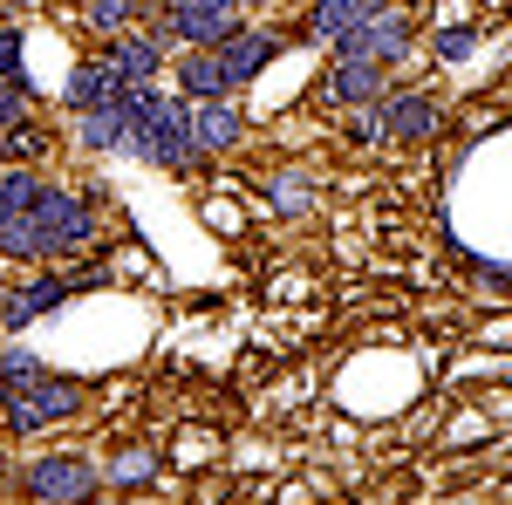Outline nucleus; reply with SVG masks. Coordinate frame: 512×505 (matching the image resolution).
Listing matches in <instances>:
<instances>
[{"label": "nucleus", "instance_id": "obj_1", "mask_svg": "<svg viewBox=\"0 0 512 505\" xmlns=\"http://www.w3.org/2000/svg\"><path fill=\"white\" fill-rule=\"evenodd\" d=\"M69 410H76V389H69V383H48V376H28V383L7 396V417H14V430L62 424Z\"/></svg>", "mask_w": 512, "mask_h": 505}, {"label": "nucleus", "instance_id": "obj_2", "mask_svg": "<svg viewBox=\"0 0 512 505\" xmlns=\"http://www.w3.org/2000/svg\"><path fill=\"white\" fill-rule=\"evenodd\" d=\"M35 226H41V246H48V253H69V246L89 239V212H82L69 192H41L35 198Z\"/></svg>", "mask_w": 512, "mask_h": 505}, {"label": "nucleus", "instance_id": "obj_3", "mask_svg": "<svg viewBox=\"0 0 512 505\" xmlns=\"http://www.w3.org/2000/svg\"><path fill=\"white\" fill-rule=\"evenodd\" d=\"M171 28L219 48V41L233 35V0H178V7H171Z\"/></svg>", "mask_w": 512, "mask_h": 505}, {"label": "nucleus", "instance_id": "obj_4", "mask_svg": "<svg viewBox=\"0 0 512 505\" xmlns=\"http://www.w3.org/2000/svg\"><path fill=\"white\" fill-rule=\"evenodd\" d=\"M28 492H41V499H82V492H96V471L82 458H41Z\"/></svg>", "mask_w": 512, "mask_h": 505}, {"label": "nucleus", "instance_id": "obj_5", "mask_svg": "<svg viewBox=\"0 0 512 505\" xmlns=\"http://www.w3.org/2000/svg\"><path fill=\"white\" fill-rule=\"evenodd\" d=\"M185 130H192L198 151H226V144L239 137V117H233V110H219L212 96H198V110L185 117Z\"/></svg>", "mask_w": 512, "mask_h": 505}, {"label": "nucleus", "instance_id": "obj_6", "mask_svg": "<svg viewBox=\"0 0 512 505\" xmlns=\"http://www.w3.org/2000/svg\"><path fill=\"white\" fill-rule=\"evenodd\" d=\"M226 55H219V69H226V82H246L260 76V62H267V48H274V35H246V28H233V35L219 41Z\"/></svg>", "mask_w": 512, "mask_h": 505}, {"label": "nucleus", "instance_id": "obj_7", "mask_svg": "<svg viewBox=\"0 0 512 505\" xmlns=\"http://www.w3.org/2000/svg\"><path fill=\"white\" fill-rule=\"evenodd\" d=\"M335 103H376L383 96V69L376 62H355V55H342V69H335Z\"/></svg>", "mask_w": 512, "mask_h": 505}, {"label": "nucleus", "instance_id": "obj_8", "mask_svg": "<svg viewBox=\"0 0 512 505\" xmlns=\"http://www.w3.org/2000/svg\"><path fill=\"white\" fill-rule=\"evenodd\" d=\"M362 14H376V0H321V7H315V35H321V41L349 35Z\"/></svg>", "mask_w": 512, "mask_h": 505}, {"label": "nucleus", "instance_id": "obj_9", "mask_svg": "<svg viewBox=\"0 0 512 505\" xmlns=\"http://www.w3.org/2000/svg\"><path fill=\"white\" fill-rule=\"evenodd\" d=\"M383 130H390V137H424V130H431V103H424V96H396L390 110H383Z\"/></svg>", "mask_w": 512, "mask_h": 505}, {"label": "nucleus", "instance_id": "obj_10", "mask_svg": "<svg viewBox=\"0 0 512 505\" xmlns=\"http://www.w3.org/2000/svg\"><path fill=\"white\" fill-rule=\"evenodd\" d=\"M117 96H123L117 69H82V76H76V103H82V110H103V103H117Z\"/></svg>", "mask_w": 512, "mask_h": 505}, {"label": "nucleus", "instance_id": "obj_11", "mask_svg": "<svg viewBox=\"0 0 512 505\" xmlns=\"http://www.w3.org/2000/svg\"><path fill=\"white\" fill-rule=\"evenodd\" d=\"M110 69H117V76H151V69H158V41L130 35V41L117 48V62H110Z\"/></svg>", "mask_w": 512, "mask_h": 505}, {"label": "nucleus", "instance_id": "obj_12", "mask_svg": "<svg viewBox=\"0 0 512 505\" xmlns=\"http://www.w3.org/2000/svg\"><path fill=\"white\" fill-rule=\"evenodd\" d=\"M185 89H192V96H219V89H226L219 55H192V62H185Z\"/></svg>", "mask_w": 512, "mask_h": 505}, {"label": "nucleus", "instance_id": "obj_13", "mask_svg": "<svg viewBox=\"0 0 512 505\" xmlns=\"http://www.w3.org/2000/svg\"><path fill=\"white\" fill-rule=\"evenodd\" d=\"M35 198H41V185L35 178H0V219H14V212H35Z\"/></svg>", "mask_w": 512, "mask_h": 505}, {"label": "nucleus", "instance_id": "obj_14", "mask_svg": "<svg viewBox=\"0 0 512 505\" xmlns=\"http://www.w3.org/2000/svg\"><path fill=\"white\" fill-rule=\"evenodd\" d=\"M130 7H137V0H89V21H96V28H110V35H117L123 21H130Z\"/></svg>", "mask_w": 512, "mask_h": 505}, {"label": "nucleus", "instance_id": "obj_15", "mask_svg": "<svg viewBox=\"0 0 512 505\" xmlns=\"http://www.w3.org/2000/svg\"><path fill=\"white\" fill-rule=\"evenodd\" d=\"M0 151H7V157H41V137H35V130H21V123H14Z\"/></svg>", "mask_w": 512, "mask_h": 505}, {"label": "nucleus", "instance_id": "obj_16", "mask_svg": "<svg viewBox=\"0 0 512 505\" xmlns=\"http://www.w3.org/2000/svg\"><path fill=\"white\" fill-rule=\"evenodd\" d=\"M14 123H21V82L0 89V130H14Z\"/></svg>", "mask_w": 512, "mask_h": 505}, {"label": "nucleus", "instance_id": "obj_17", "mask_svg": "<svg viewBox=\"0 0 512 505\" xmlns=\"http://www.w3.org/2000/svg\"><path fill=\"white\" fill-rule=\"evenodd\" d=\"M117 478H123V485H144V478H151V458H123Z\"/></svg>", "mask_w": 512, "mask_h": 505}, {"label": "nucleus", "instance_id": "obj_18", "mask_svg": "<svg viewBox=\"0 0 512 505\" xmlns=\"http://www.w3.org/2000/svg\"><path fill=\"white\" fill-rule=\"evenodd\" d=\"M7 7H28V0H7Z\"/></svg>", "mask_w": 512, "mask_h": 505}]
</instances>
